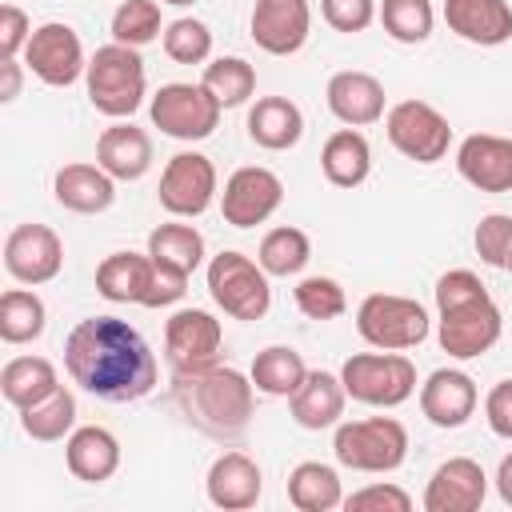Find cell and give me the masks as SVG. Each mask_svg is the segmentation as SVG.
<instances>
[{"instance_id": "obj_1", "label": "cell", "mask_w": 512, "mask_h": 512, "mask_svg": "<svg viewBox=\"0 0 512 512\" xmlns=\"http://www.w3.org/2000/svg\"><path fill=\"white\" fill-rule=\"evenodd\" d=\"M72 384L108 404H136L156 388V356L148 340L120 316H88L64 340Z\"/></svg>"}, {"instance_id": "obj_2", "label": "cell", "mask_w": 512, "mask_h": 512, "mask_svg": "<svg viewBox=\"0 0 512 512\" xmlns=\"http://www.w3.org/2000/svg\"><path fill=\"white\" fill-rule=\"evenodd\" d=\"M172 400L184 412V420L212 436V440H236L248 432L252 416H256V384L252 376L228 368V364H212L204 372H188V376H172Z\"/></svg>"}, {"instance_id": "obj_3", "label": "cell", "mask_w": 512, "mask_h": 512, "mask_svg": "<svg viewBox=\"0 0 512 512\" xmlns=\"http://www.w3.org/2000/svg\"><path fill=\"white\" fill-rule=\"evenodd\" d=\"M436 340L452 360H476L496 348L504 316L476 272L452 268L436 280Z\"/></svg>"}, {"instance_id": "obj_4", "label": "cell", "mask_w": 512, "mask_h": 512, "mask_svg": "<svg viewBox=\"0 0 512 512\" xmlns=\"http://www.w3.org/2000/svg\"><path fill=\"white\" fill-rule=\"evenodd\" d=\"M84 84H88V100L100 116H112V120L132 116L144 104V92H148V68H144L140 48L116 44V40L96 48L88 56Z\"/></svg>"}, {"instance_id": "obj_5", "label": "cell", "mask_w": 512, "mask_h": 512, "mask_svg": "<svg viewBox=\"0 0 512 512\" xmlns=\"http://www.w3.org/2000/svg\"><path fill=\"white\" fill-rule=\"evenodd\" d=\"M332 456L352 472H396L408 460V428L396 416L340 420L332 436Z\"/></svg>"}, {"instance_id": "obj_6", "label": "cell", "mask_w": 512, "mask_h": 512, "mask_svg": "<svg viewBox=\"0 0 512 512\" xmlns=\"http://www.w3.org/2000/svg\"><path fill=\"white\" fill-rule=\"evenodd\" d=\"M428 308L412 296H396V292H372L360 300L356 308V332L364 344L384 348V352H404L428 340Z\"/></svg>"}, {"instance_id": "obj_7", "label": "cell", "mask_w": 512, "mask_h": 512, "mask_svg": "<svg viewBox=\"0 0 512 512\" xmlns=\"http://www.w3.org/2000/svg\"><path fill=\"white\" fill-rule=\"evenodd\" d=\"M344 392L368 408H400L416 392V364L404 352H356L340 368Z\"/></svg>"}, {"instance_id": "obj_8", "label": "cell", "mask_w": 512, "mask_h": 512, "mask_svg": "<svg viewBox=\"0 0 512 512\" xmlns=\"http://www.w3.org/2000/svg\"><path fill=\"white\" fill-rule=\"evenodd\" d=\"M208 292L216 308H224V316L232 320H260L272 308L268 272L260 268V260H248L232 248L208 260Z\"/></svg>"}, {"instance_id": "obj_9", "label": "cell", "mask_w": 512, "mask_h": 512, "mask_svg": "<svg viewBox=\"0 0 512 512\" xmlns=\"http://www.w3.org/2000/svg\"><path fill=\"white\" fill-rule=\"evenodd\" d=\"M384 132L392 140V148L416 164H436L448 156L452 144V124L440 108H432L428 100H400L384 112Z\"/></svg>"}, {"instance_id": "obj_10", "label": "cell", "mask_w": 512, "mask_h": 512, "mask_svg": "<svg viewBox=\"0 0 512 512\" xmlns=\"http://www.w3.org/2000/svg\"><path fill=\"white\" fill-rule=\"evenodd\" d=\"M220 104H216V96L204 88V84H164L156 96H152V104H148V116H152V124L164 132V136H172V140H208L212 132H216V124H220Z\"/></svg>"}, {"instance_id": "obj_11", "label": "cell", "mask_w": 512, "mask_h": 512, "mask_svg": "<svg viewBox=\"0 0 512 512\" xmlns=\"http://www.w3.org/2000/svg\"><path fill=\"white\" fill-rule=\"evenodd\" d=\"M220 348H224V328L212 312L180 308V312L168 316L164 356H168L172 376H188V372H204V368L220 364Z\"/></svg>"}, {"instance_id": "obj_12", "label": "cell", "mask_w": 512, "mask_h": 512, "mask_svg": "<svg viewBox=\"0 0 512 512\" xmlns=\"http://www.w3.org/2000/svg\"><path fill=\"white\" fill-rule=\"evenodd\" d=\"M156 200L168 216H180V220L204 216L216 200V164L204 152H176L160 172Z\"/></svg>"}, {"instance_id": "obj_13", "label": "cell", "mask_w": 512, "mask_h": 512, "mask_svg": "<svg viewBox=\"0 0 512 512\" xmlns=\"http://www.w3.org/2000/svg\"><path fill=\"white\" fill-rule=\"evenodd\" d=\"M24 68L44 80L48 88H68L76 84L84 72H88V60H84V44L76 36L72 24H60V20H48L40 28H32V40L24 48Z\"/></svg>"}, {"instance_id": "obj_14", "label": "cell", "mask_w": 512, "mask_h": 512, "mask_svg": "<svg viewBox=\"0 0 512 512\" xmlns=\"http://www.w3.org/2000/svg\"><path fill=\"white\" fill-rule=\"evenodd\" d=\"M284 204V180L272 168L244 164L224 180L220 212L232 228H256Z\"/></svg>"}, {"instance_id": "obj_15", "label": "cell", "mask_w": 512, "mask_h": 512, "mask_svg": "<svg viewBox=\"0 0 512 512\" xmlns=\"http://www.w3.org/2000/svg\"><path fill=\"white\" fill-rule=\"evenodd\" d=\"M64 268V244L48 224H16L4 236V272L16 284H48Z\"/></svg>"}, {"instance_id": "obj_16", "label": "cell", "mask_w": 512, "mask_h": 512, "mask_svg": "<svg viewBox=\"0 0 512 512\" xmlns=\"http://www.w3.org/2000/svg\"><path fill=\"white\" fill-rule=\"evenodd\" d=\"M248 32L260 52L268 56H292L308 44L312 32V8L308 0H256Z\"/></svg>"}, {"instance_id": "obj_17", "label": "cell", "mask_w": 512, "mask_h": 512, "mask_svg": "<svg viewBox=\"0 0 512 512\" xmlns=\"http://www.w3.org/2000/svg\"><path fill=\"white\" fill-rule=\"evenodd\" d=\"M484 500H488V476L472 456L444 460L424 488V512H476Z\"/></svg>"}, {"instance_id": "obj_18", "label": "cell", "mask_w": 512, "mask_h": 512, "mask_svg": "<svg viewBox=\"0 0 512 512\" xmlns=\"http://www.w3.org/2000/svg\"><path fill=\"white\" fill-rule=\"evenodd\" d=\"M456 172L476 192H512V140L496 132H472L456 148Z\"/></svg>"}, {"instance_id": "obj_19", "label": "cell", "mask_w": 512, "mask_h": 512, "mask_svg": "<svg viewBox=\"0 0 512 512\" xmlns=\"http://www.w3.org/2000/svg\"><path fill=\"white\" fill-rule=\"evenodd\" d=\"M476 404H480L476 380L468 372H460V368H436L420 384V412L436 428H464L472 420Z\"/></svg>"}, {"instance_id": "obj_20", "label": "cell", "mask_w": 512, "mask_h": 512, "mask_svg": "<svg viewBox=\"0 0 512 512\" xmlns=\"http://www.w3.org/2000/svg\"><path fill=\"white\" fill-rule=\"evenodd\" d=\"M204 492H208V500L216 504V508H224V512H244V508H252L256 500H260V492H264V472H260V464L248 456V452H220L216 460H212V468H208V476H204Z\"/></svg>"}, {"instance_id": "obj_21", "label": "cell", "mask_w": 512, "mask_h": 512, "mask_svg": "<svg viewBox=\"0 0 512 512\" xmlns=\"http://www.w3.org/2000/svg\"><path fill=\"white\" fill-rule=\"evenodd\" d=\"M324 96H328V112L348 128H364V124L384 120V84L372 72L344 68L328 80Z\"/></svg>"}, {"instance_id": "obj_22", "label": "cell", "mask_w": 512, "mask_h": 512, "mask_svg": "<svg viewBox=\"0 0 512 512\" xmlns=\"http://www.w3.org/2000/svg\"><path fill=\"white\" fill-rule=\"evenodd\" d=\"M156 284V260L148 252H112L96 264V292L112 304L148 308Z\"/></svg>"}, {"instance_id": "obj_23", "label": "cell", "mask_w": 512, "mask_h": 512, "mask_svg": "<svg viewBox=\"0 0 512 512\" xmlns=\"http://www.w3.org/2000/svg\"><path fill=\"white\" fill-rule=\"evenodd\" d=\"M444 24L468 44L496 48L512 40V4L508 0H444Z\"/></svg>"}, {"instance_id": "obj_24", "label": "cell", "mask_w": 512, "mask_h": 512, "mask_svg": "<svg viewBox=\"0 0 512 512\" xmlns=\"http://www.w3.org/2000/svg\"><path fill=\"white\" fill-rule=\"evenodd\" d=\"M52 196L60 208L76 212V216H100L112 208L116 200V180L100 168V164H64L52 180Z\"/></svg>"}, {"instance_id": "obj_25", "label": "cell", "mask_w": 512, "mask_h": 512, "mask_svg": "<svg viewBox=\"0 0 512 512\" xmlns=\"http://www.w3.org/2000/svg\"><path fill=\"white\" fill-rule=\"evenodd\" d=\"M64 464L84 484H104L120 468V440L100 424H80L64 440Z\"/></svg>"}, {"instance_id": "obj_26", "label": "cell", "mask_w": 512, "mask_h": 512, "mask_svg": "<svg viewBox=\"0 0 512 512\" xmlns=\"http://www.w3.org/2000/svg\"><path fill=\"white\" fill-rule=\"evenodd\" d=\"M292 404V420L308 432H324V428H336L340 416H344V404H348V392H344V380L316 368L304 376V384L288 396Z\"/></svg>"}, {"instance_id": "obj_27", "label": "cell", "mask_w": 512, "mask_h": 512, "mask_svg": "<svg viewBox=\"0 0 512 512\" xmlns=\"http://www.w3.org/2000/svg\"><path fill=\"white\" fill-rule=\"evenodd\" d=\"M96 164L112 180H140L152 168V136L136 128L132 120H120L100 132L96 140Z\"/></svg>"}, {"instance_id": "obj_28", "label": "cell", "mask_w": 512, "mask_h": 512, "mask_svg": "<svg viewBox=\"0 0 512 512\" xmlns=\"http://www.w3.org/2000/svg\"><path fill=\"white\" fill-rule=\"evenodd\" d=\"M304 136V112L288 96H260L248 108V140L268 152H288Z\"/></svg>"}, {"instance_id": "obj_29", "label": "cell", "mask_w": 512, "mask_h": 512, "mask_svg": "<svg viewBox=\"0 0 512 512\" xmlns=\"http://www.w3.org/2000/svg\"><path fill=\"white\" fill-rule=\"evenodd\" d=\"M320 172L336 188H360L372 172V148H368L364 132L348 128V124L336 128L320 148Z\"/></svg>"}, {"instance_id": "obj_30", "label": "cell", "mask_w": 512, "mask_h": 512, "mask_svg": "<svg viewBox=\"0 0 512 512\" xmlns=\"http://www.w3.org/2000/svg\"><path fill=\"white\" fill-rule=\"evenodd\" d=\"M56 388H60L56 368H52V360H44V356H12V360L0 368V396H4L16 412L40 404V400L52 396Z\"/></svg>"}, {"instance_id": "obj_31", "label": "cell", "mask_w": 512, "mask_h": 512, "mask_svg": "<svg viewBox=\"0 0 512 512\" xmlns=\"http://www.w3.org/2000/svg\"><path fill=\"white\" fill-rule=\"evenodd\" d=\"M288 500L300 512H332L344 504V488H340V472L332 464L320 460H304L288 472Z\"/></svg>"}, {"instance_id": "obj_32", "label": "cell", "mask_w": 512, "mask_h": 512, "mask_svg": "<svg viewBox=\"0 0 512 512\" xmlns=\"http://www.w3.org/2000/svg\"><path fill=\"white\" fill-rule=\"evenodd\" d=\"M248 376H252L256 392H264V396H292L304 384L308 364L292 344H268V348L256 352Z\"/></svg>"}, {"instance_id": "obj_33", "label": "cell", "mask_w": 512, "mask_h": 512, "mask_svg": "<svg viewBox=\"0 0 512 512\" xmlns=\"http://www.w3.org/2000/svg\"><path fill=\"white\" fill-rule=\"evenodd\" d=\"M148 256L164 268L192 276L204 264V236L192 224H160L148 232Z\"/></svg>"}, {"instance_id": "obj_34", "label": "cell", "mask_w": 512, "mask_h": 512, "mask_svg": "<svg viewBox=\"0 0 512 512\" xmlns=\"http://www.w3.org/2000/svg\"><path fill=\"white\" fill-rule=\"evenodd\" d=\"M20 428H24V436H32L40 444H56V440L72 436V428H76V396L60 384L40 404L20 408Z\"/></svg>"}, {"instance_id": "obj_35", "label": "cell", "mask_w": 512, "mask_h": 512, "mask_svg": "<svg viewBox=\"0 0 512 512\" xmlns=\"http://www.w3.org/2000/svg\"><path fill=\"white\" fill-rule=\"evenodd\" d=\"M48 324V308L32 288H8L0 296V340L32 344Z\"/></svg>"}, {"instance_id": "obj_36", "label": "cell", "mask_w": 512, "mask_h": 512, "mask_svg": "<svg viewBox=\"0 0 512 512\" xmlns=\"http://www.w3.org/2000/svg\"><path fill=\"white\" fill-rule=\"evenodd\" d=\"M256 260L268 276H300L312 260V240H308V232H300L292 224H280V228L264 232Z\"/></svg>"}, {"instance_id": "obj_37", "label": "cell", "mask_w": 512, "mask_h": 512, "mask_svg": "<svg viewBox=\"0 0 512 512\" xmlns=\"http://www.w3.org/2000/svg\"><path fill=\"white\" fill-rule=\"evenodd\" d=\"M200 84L216 96L220 108H240L256 92V68L244 56H216L212 64H204Z\"/></svg>"}, {"instance_id": "obj_38", "label": "cell", "mask_w": 512, "mask_h": 512, "mask_svg": "<svg viewBox=\"0 0 512 512\" xmlns=\"http://www.w3.org/2000/svg\"><path fill=\"white\" fill-rule=\"evenodd\" d=\"M376 20L384 24V32L396 44H424L432 36L436 8H432V0H380Z\"/></svg>"}, {"instance_id": "obj_39", "label": "cell", "mask_w": 512, "mask_h": 512, "mask_svg": "<svg viewBox=\"0 0 512 512\" xmlns=\"http://www.w3.org/2000/svg\"><path fill=\"white\" fill-rule=\"evenodd\" d=\"M164 20H160V4L156 0H124L116 12H112V40L116 44H132V48H144L152 44L156 36H164Z\"/></svg>"}, {"instance_id": "obj_40", "label": "cell", "mask_w": 512, "mask_h": 512, "mask_svg": "<svg viewBox=\"0 0 512 512\" xmlns=\"http://www.w3.org/2000/svg\"><path fill=\"white\" fill-rule=\"evenodd\" d=\"M164 52L176 64H204L212 56V28L196 16H180L164 28Z\"/></svg>"}, {"instance_id": "obj_41", "label": "cell", "mask_w": 512, "mask_h": 512, "mask_svg": "<svg viewBox=\"0 0 512 512\" xmlns=\"http://www.w3.org/2000/svg\"><path fill=\"white\" fill-rule=\"evenodd\" d=\"M292 296H296V308L308 320H336L348 308V296H344L340 280H332V276H304L292 288Z\"/></svg>"}, {"instance_id": "obj_42", "label": "cell", "mask_w": 512, "mask_h": 512, "mask_svg": "<svg viewBox=\"0 0 512 512\" xmlns=\"http://www.w3.org/2000/svg\"><path fill=\"white\" fill-rule=\"evenodd\" d=\"M472 244H476V256L488 268H508V256H512V216L508 212L480 216V224L472 232Z\"/></svg>"}, {"instance_id": "obj_43", "label": "cell", "mask_w": 512, "mask_h": 512, "mask_svg": "<svg viewBox=\"0 0 512 512\" xmlns=\"http://www.w3.org/2000/svg\"><path fill=\"white\" fill-rule=\"evenodd\" d=\"M344 508L348 512H408L412 496L396 484H368V488L344 496Z\"/></svg>"}, {"instance_id": "obj_44", "label": "cell", "mask_w": 512, "mask_h": 512, "mask_svg": "<svg viewBox=\"0 0 512 512\" xmlns=\"http://www.w3.org/2000/svg\"><path fill=\"white\" fill-rule=\"evenodd\" d=\"M320 16L336 32H364L376 20V0H320Z\"/></svg>"}, {"instance_id": "obj_45", "label": "cell", "mask_w": 512, "mask_h": 512, "mask_svg": "<svg viewBox=\"0 0 512 512\" xmlns=\"http://www.w3.org/2000/svg\"><path fill=\"white\" fill-rule=\"evenodd\" d=\"M28 40H32V20H28V12L16 8V4H4V8H0V52H4V60L20 56V52L28 48Z\"/></svg>"}, {"instance_id": "obj_46", "label": "cell", "mask_w": 512, "mask_h": 512, "mask_svg": "<svg viewBox=\"0 0 512 512\" xmlns=\"http://www.w3.org/2000/svg\"><path fill=\"white\" fill-rule=\"evenodd\" d=\"M484 420L500 440H512V376L492 384V392L484 396Z\"/></svg>"}, {"instance_id": "obj_47", "label": "cell", "mask_w": 512, "mask_h": 512, "mask_svg": "<svg viewBox=\"0 0 512 512\" xmlns=\"http://www.w3.org/2000/svg\"><path fill=\"white\" fill-rule=\"evenodd\" d=\"M0 68H4V84H0V104H12V100L20 96V80H24V68H20V60H16V56H12V60H4Z\"/></svg>"}, {"instance_id": "obj_48", "label": "cell", "mask_w": 512, "mask_h": 512, "mask_svg": "<svg viewBox=\"0 0 512 512\" xmlns=\"http://www.w3.org/2000/svg\"><path fill=\"white\" fill-rule=\"evenodd\" d=\"M496 496L512 508V452L500 460V468H496Z\"/></svg>"}, {"instance_id": "obj_49", "label": "cell", "mask_w": 512, "mask_h": 512, "mask_svg": "<svg viewBox=\"0 0 512 512\" xmlns=\"http://www.w3.org/2000/svg\"><path fill=\"white\" fill-rule=\"evenodd\" d=\"M164 4H176V8H188V4H196V0H164Z\"/></svg>"}, {"instance_id": "obj_50", "label": "cell", "mask_w": 512, "mask_h": 512, "mask_svg": "<svg viewBox=\"0 0 512 512\" xmlns=\"http://www.w3.org/2000/svg\"><path fill=\"white\" fill-rule=\"evenodd\" d=\"M508 272H512V256H508Z\"/></svg>"}]
</instances>
